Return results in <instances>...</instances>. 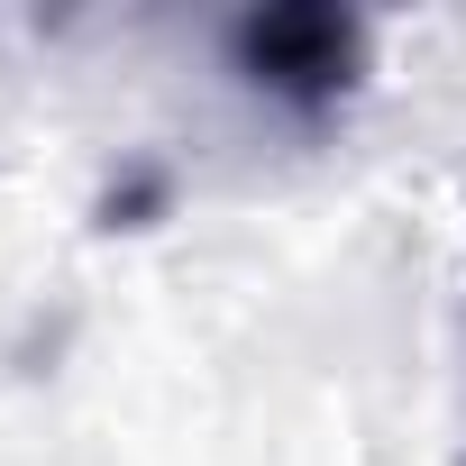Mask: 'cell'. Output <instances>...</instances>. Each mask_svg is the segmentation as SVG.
Listing matches in <instances>:
<instances>
[{"label":"cell","instance_id":"6da1fadb","mask_svg":"<svg viewBox=\"0 0 466 466\" xmlns=\"http://www.w3.org/2000/svg\"><path fill=\"white\" fill-rule=\"evenodd\" d=\"M366 19L357 10H329V0H266V10L228 19V65H238L248 92H266L275 110H293L302 128L339 119L366 83Z\"/></svg>","mask_w":466,"mask_h":466}]
</instances>
